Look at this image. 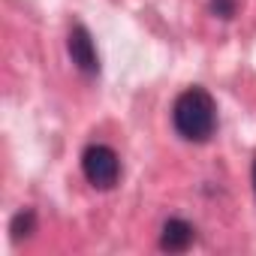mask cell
Wrapping results in <instances>:
<instances>
[{
    "mask_svg": "<svg viewBox=\"0 0 256 256\" xmlns=\"http://www.w3.org/2000/svg\"><path fill=\"white\" fill-rule=\"evenodd\" d=\"M172 124L181 139L208 142L217 130V102L205 88H187L172 106Z\"/></svg>",
    "mask_w": 256,
    "mask_h": 256,
    "instance_id": "obj_1",
    "label": "cell"
},
{
    "mask_svg": "<svg viewBox=\"0 0 256 256\" xmlns=\"http://www.w3.org/2000/svg\"><path fill=\"white\" fill-rule=\"evenodd\" d=\"M82 172L88 184H94L96 190H108L120 178V160L108 145H90L82 154Z\"/></svg>",
    "mask_w": 256,
    "mask_h": 256,
    "instance_id": "obj_2",
    "label": "cell"
},
{
    "mask_svg": "<svg viewBox=\"0 0 256 256\" xmlns=\"http://www.w3.org/2000/svg\"><path fill=\"white\" fill-rule=\"evenodd\" d=\"M66 52H70L72 64H76L82 72H88V76H96V72H100V54H96V46H94V40H90V30H88L84 24H76V28L70 30V36H66Z\"/></svg>",
    "mask_w": 256,
    "mask_h": 256,
    "instance_id": "obj_3",
    "label": "cell"
},
{
    "mask_svg": "<svg viewBox=\"0 0 256 256\" xmlns=\"http://www.w3.org/2000/svg\"><path fill=\"white\" fill-rule=\"evenodd\" d=\"M193 238H196V229H193L187 220L172 217V220H166V223H163L160 247H163L166 253H184V250L193 244Z\"/></svg>",
    "mask_w": 256,
    "mask_h": 256,
    "instance_id": "obj_4",
    "label": "cell"
},
{
    "mask_svg": "<svg viewBox=\"0 0 256 256\" xmlns=\"http://www.w3.org/2000/svg\"><path fill=\"white\" fill-rule=\"evenodd\" d=\"M34 229H36V211H34V208H24V211H18V214L12 217V223H10L12 241L30 238V235H34Z\"/></svg>",
    "mask_w": 256,
    "mask_h": 256,
    "instance_id": "obj_5",
    "label": "cell"
},
{
    "mask_svg": "<svg viewBox=\"0 0 256 256\" xmlns=\"http://www.w3.org/2000/svg\"><path fill=\"white\" fill-rule=\"evenodd\" d=\"M211 16H217V18H223V22H229L235 12H238V0H211Z\"/></svg>",
    "mask_w": 256,
    "mask_h": 256,
    "instance_id": "obj_6",
    "label": "cell"
},
{
    "mask_svg": "<svg viewBox=\"0 0 256 256\" xmlns=\"http://www.w3.org/2000/svg\"><path fill=\"white\" fill-rule=\"evenodd\" d=\"M253 193H256V160H253Z\"/></svg>",
    "mask_w": 256,
    "mask_h": 256,
    "instance_id": "obj_7",
    "label": "cell"
}]
</instances>
